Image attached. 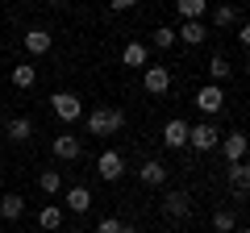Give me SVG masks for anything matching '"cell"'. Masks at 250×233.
<instances>
[{
	"mask_svg": "<svg viewBox=\"0 0 250 233\" xmlns=\"http://www.w3.org/2000/svg\"><path fill=\"white\" fill-rule=\"evenodd\" d=\"M233 29H238V42H242V46H250V25H246V21H238Z\"/></svg>",
	"mask_w": 250,
	"mask_h": 233,
	"instance_id": "f1b7e54d",
	"label": "cell"
},
{
	"mask_svg": "<svg viewBox=\"0 0 250 233\" xmlns=\"http://www.w3.org/2000/svg\"><path fill=\"white\" fill-rule=\"evenodd\" d=\"M217 146L225 150V162H246V134H242V129L225 134V137H221Z\"/></svg>",
	"mask_w": 250,
	"mask_h": 233,
	"instance_id": "8fae6325",
	"label": "cell"
},
{
	"mask_svg": "<svg viewBox=\"0 0 250 233\" xmlns=\"http://www.w3.org/2000/svg\"><path fill=\"white\" fill-rule=\"evenodd\" d=\"M163 146L167 150H184L188 146V121L184 116H171L167 125H163Z\"/></svg>",
	"mask_w": 250,
	"mask_h": 233,
	"instance_id": "30bf717a",
	"label": "cell"
},
{
	"mask_svg": "<svg viewBox=\"0 0 250 233\" xmlns=\"http://www.w3.org/2000/svg\"><path fill=\"white\" fill-rule=\"evenodd\" d=\"M229 75H233L229 58H225V54H213V58H208V83H221V88H225V79H229Z\"/></svg>",
	"mask_w": 250,
	"mask_h": 233,
	"instance_id": "44dd1931",
	"label": "cell"
},
{
	"mask_svg": "<svg viewBox=\"0 0 250 233\" xmlns=\"http://www.w3.org/2000/svg\"><path fill=\"white\" fill-rule=\"evenodd\" d=\"M233 233H250V229H246V225H233Z\"/></svg>",
	"mask_w": 250,
	"mask_h": 233,
	"instance_id": "4dcf8cb0",
	"label": "cell"
},
{
	"mask_svg": "<svg viewBox=\"0 0 250 233\" xmlns=\"http://www.w3.org/2000/svg\"><path fill=\"white\" fill-rule=\"evenodd\" d=\"M96 175H100L104 183H117V179L125 175V154H121V150H104V154L96 158Z\"/></svg>",
	"mask_w": 250,
	"mask_h": 233,
	"instance_id": "52a82bcc",
	"label": "cell"
},
{
	"mask_svg": "<svg viewBox=\"0 0 250 233\" xmlns=\"http://www.w3.org/2000/svg\"><path fill=\"white\" fill-rule=\"evenodd\" d=\"M208 17H213L217 29H229L242 21V13H238V4H217V9H208Z\"/></svg>",
	"mask_w": 250,
	"mask_h": 233,
	"instance_id": "e0dca14e",
	"label": "cell"
},
{
	"mask_svg": "<svg viewBox=\"0 0 250 233\" xmlns=\"http://www.w3.org/2000/svg\"><path fill=\"white\" fill-rule=\"evenodd\" d=\"M208 38V25L205 21H184V25L175 29V42H184V46H200Z\"/></svg>",
	"mask_w": 250,
	"mask_h": 233,
	"instance_id": "5bb4252c",
	"label": "cell"
},
{
	"mask_svg": "<svg viewBox=\"0 0 250 233\" xmlns=\"http://www.w3.org/2000/svg\"><path fill=\"white\" fill-rule=\"evenodd\" d=\"M46 4H54V9H62V4H67V0H46Z\"/></svg>",
	"mask_w": 250,
	"mask_h": 233,
	"instance_id": "f546056e",
	"label": "cell"
},
{
	"mask_svg": "<svg viewBox=\"0 0 250 233\" xmlns=\"http://www.w3.org/2000/svg\"><path fill=\"white\" fill-rule=\"evenodd\" d=\"M121 129H125V113L121 108L104 104V108H92L88 113V134L92 137H113V134H121Z\"/></svg>",
	"mask_w": 250,
	"mask_h": 233,
	"instance_id": "6da1fadb",
	"label": "cell"
},
{
	"mask_svg": "<svg viewBox=\"0 0 250 233\" xmlns=\"http://www.w3.org/2000/svg\"><path fill=\"white\" fill-rule=\"evenodd\" d=\"M0 216H4V221H21V216H25V196H17V192L0 196Z\"/></svg>",
	"mask_w": 250,
	"mask_h": 233,
	"instance_id": "9a60e30c",
	"label": "cell"
},
{
	"mask_svg": "<svg viewBox=\"0 0 250 233\" xmlns=\"http://www.w3.org/2000/svg\"><path fill=\"white\" fill-rule=\"evenodd\" d=\"M96 233H138V229H134V225H125L121 216H104V221L96 225Z\"/></svg>",
	"mask_w": 250,
	"mask_h": 233,
	"instance_id": "4316f807",
	"label": "cell"
},
{
	"mask_svg": "<svg viewBox=\"0 0 250 233\" xmlns=\"http://www.w3.org/2000/svg\"><path fill=\"white\" fill-rule=\"evenodd\" d=\"M0 233H4V229H0Z\"/></svg>",
	"mask_w": 250,
	"mask_h": 233,
	"instance_id": "1f68e13d",
	"label": "cell"
},
{
	"mask_svg": "<svg viewBox=\"0 0 250 233\" xmlns=\"http://www.w3.org/2000/svg\"><path fill=\"white\" fill-rule=\"evenodd\" d=\"M192 104H196L205 116H217V113L225 108V88H221V83H205V88H196Z\"/></svg>",
	"mask_w": 250,
	"mask_h": 233,
	"instance_id": "277c9868",
	"label": "cell"
},
{
	"mask_svg": "<svg viewBox=\"0 0 250 233\" xmlns=\"http://www.w3.org/2000/svg\"><path fill=\"white\" fill-rule=\"evenodd\" d=\"M62 200H67V208H71V213H88V208H92V192L83 188V183L67 188V196H62Z\"/></svg>",
	"mask_w": 250,
	"mask_h": 233,
	"instance_id": "d6986e66",
	"label": "cell"
},
{
	"mask_svg": "<svg viewBox=\"0 0 250 233\" xmlns=\"http://www.w3.org/2000/svg\"><path fill=\"white\" fill-rule=\"evenodd\" d=\"M246 183H250V167H246V162H229V188H233V200L246 196Z\"/></svg>",
	"mask_w": 250,
	"mask_h": 233,
	"instance_id": "ac0fdd59",
	"label": "cell"
},
{
	"mask_svg": "<svg viewBox=\"0 0 250 233\" xmlns=\"http://www.w3.org/2000/svg\"><path fill=\"white\" fill-rule=\"evenodd\" d=\"M50 108H54V116H59L62 125L83 121V100L75 96V92H54V96H50Z\"/></svg>",
	"mask_w": 250,
	"mask_h": 233,
	"instance_id": "3957f363",
	"label": "cell"
},
{
	"mask_svg": "<svg viewBox=\"0 0 250 233\" xmlns=\"http://www.w3.org/2000/svg\"><path fill=\"white\" fill-rule=\"evenodd\" d=\"M217 142H221V129H217V121H196V125H188V146H192L196 154L217 150Z\"/></svg>",
	"mask_w": 250,
	"mask_h": 233,
	"instance_id": "7a4b0ae2",
	"label": "cell"
},
{
	"mask_svg": "<svg viewBox=\"0 0 250 233\" xmlns=\"http://www.w3.org/2000/svg\"><path fill=\"white\" fill-rule=\"evenodd\" d=\"M163 213H167L171 221H188V216H192V196H188L184 188H171L167 196H163Z\"/></svg>",
	"mask_w": 250,
	"mask_h": 233,
	"instance_id": "8992f818",
	"label": "cell"
},
{
	"mask_svg": "<svg viewBox=\"0 0 250 233\" xmlns=\"http://www.w3.org/2000/svg\"><path fill=\"white\" fill-rule=\"evenodd\" d=\"M150 42L159 46V50H171V46H175V29H171V25H154Z\"/></svg>",
	"mask_w": 250,
	"mask_h": 233,
	"instance_id": "d4e9b609",
	"label": "cell"
},
{
	"mask_svg": "<svg viewBox=\"0 0 250 233\" xmlns=\"http://www.w3.org/2000/svg\"><path fill=\"white\" fill-rule=\"evenodd\" d=\"M150 63V50H146L142 42H125V50H121V67H146Z\"/></svg>",
	"mask_w": 250,
	"mask_h": 233,
	"instance_id": "2e32d148",
	"label": "cell"
},
{
	"mask_svg": "<svg viewBox=\"0 0 250 233\" xmlns=\"http://www.w3.org/2000/svg\"><path fill=\"white\" fill-rule=\"evenodd\" d=\"M50 150H54V158H59V162H75L83 154V146H80V137H75V134H54Z\"/></svg>",
	"mask_w": 250,
	"mask_h": 233,
	"instance_id": "9c48e42d",
	"label": "cell"
},
{
	"mask_svg": "<svg viewBox=\"0 0 250 233\" xmlns=\"http://www.w3.org/2000/svg\"><path fill=\"white\" fill-rule=\"evenodd\" d=\"M138 4H142V0H108L113 13H129V9H138Z\"/></svg>",
	"mask_w": 250,
	"mask_h": 233,
	"instance_id": "83f0119b",
	"label": "cell"
},
{
	"mask_svg": "<svg viewBox=\"0 0 250 233\" xmlns=\"http://www.w3.org/2000/svg\"><path fill=\"white\" fill-rule=\"evenodd\" d=\"M138 179H142L146 188H163V183H167V162H159V158H146L142 167H138Z\"/></svg>",
	"mask_w": 250,
	"mask_h": 233,
	"instance_id": "4fadbf2b",
	"label": "cell"
},
{
	"mask_svg": "<svg viewBox=\"0 0 250 233\" xmlns=\"http://www.w3.org/2000/svg\"><path fill=\"white\" fill-rule=\"evenodd\" d=\"M38 188H42L46 196H59V192H62V175H59L54 167H46L42 175H38Z\"/></svg>",
	"mask_w": 250,
	"mask_h": 233,
	"instance_id": "cb8c5ba5",
	"label": "cell"
},
{
	"mask_svg": "<svg viewBox=\"0 0 250 233\" xmlns=\"http://www.w3.org/2000/svg\"><path fill=\"white\" fill-rule=\"evenodd\" d=\"M175 13H179L184 21H205L208 0H175Z\"/></svg>",
	"mask_w": 250,
	"mask_h": 233,
	"instance_id": "ffe728a7",
	"label": "cell"
},
{
	"mask_svg": "<svg viewBox=\"0 0 250 233\" xmlns=\"http://www.w3.org/2000/svg\"><path fill=\"white\" fill-rule=\"evenodd\" d=\"M38 225H42L46 233H59V229H62V208H59V204H46L42 213H38Z\"/></svg>",
	"mask_w": 250,
	"mask_h": 233,
	"instance_id": "603a6c76",
	"label": "cell"
},
{
	"mask_svg": "<svg viewBox=\"0 0 250 233\" xmlns=\"http://www.w3.org/2000/svg\"><path fill=\"white\" fill-rule=\"evenodd\" d=\"M0 129H4L9 142H29L34 137V121L29 116H9V121H0Z\"/></svg>",
	"mask_w": 250,
	"mask_h": 233,
	"instance_id": "7c38bea8",
	"label": "cell"
},
{
	"mask_svg": "<svg viewBox=\"0 0 250 233\" xmlns=\"http://www.w3.org/2000/svg\"><path fill=\"white\" fill-rule=\"evenodd\" d=\"M233 225H238V216H233L229 208H217L213 213V229L217 233H233Z\"/></svg>",
	"mask_w": 250,
	"mask_h": 233,
	"instance_id": "484cf974",
	"label": "cell"
},
{
	"mask_svg": "<svg viewBox=\"0 0 250 233\" xmlns=\"http://www.w3.org/2000/svg\"><path fill=\"white\" fill-rule=\"evenodd\" d=\"M142 88L150 92V96H167V92H171V67L146 63V67H142Z\"/></svg>",
	"mask_w": 250,
	"mask_h": 233,
	"instance_id": "5b68a950",
	"label": "cell"
},
{
	"mask_svg": "<svg viewBox=\"0 0 250 233\" xmlns=\"http://www.w3.org/2000/svg\"><path fill=\"white\" fill-rule=\"evenodd\" d=\"M50 46H54V38H50V29H46V25H29L25 29V54L42 58V54H50Z\"/></svg>",
	"mask_w": 250,
	"mask_h": 233,
	"instance_id": "ba28073f",
	"label": "cell"
},
{
	"mask_svg": "<svg viewBox=\"0 0 250 233\" xmlns=\"http://www.w3.org/2000/svg\"><path fill=\"white\" fill-rule=\"evenodd\" d=\"M9 79H13V88H21V92H29L38 83V67H29V63H21V67H13L9 71Z\"/></svg>",
	"mask_w": 250,
	"mask_h": 233,
	"instance_id": "7402d4cb",
	"label": "cell"
}]
</instances>
